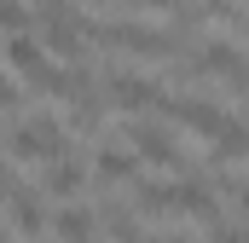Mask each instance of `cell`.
Segmentation results:
<instances>
[{"mask_svg": "<svg viewBox=\"0 0 249 243\" xmlns=\"http://www.w3.org/2000/svg\"><path fill=\"white\" fill-rule=\"evenodd\" d=\"M64 145H70V133H64V122L53 110H35L29 122H18L12 133H6V151L18 156V162H58Z\"/></svg>", "mask_w": 249, "mask_h": 243, "instance_id": "1", "label": "cell"}, {"mask_svg": "<svg viewBox=\"0 0 249 243\" xmlns=\"http://www.w3.org/2000/svg\"><path fill=\"white\" fill-rule=\"evenodd\" d=\"M127 133H133V151H139V156H151V162H162V168H174V174H197V168L186 162V151L174 145L168 127H157V122H133Z\"/></svg>", "mask_w": 249, "mask_h": 243, "instance_id": "2", "label": "cell"}, {"mask_svg": "<svg viewBox=\"0 0 249 243\" xmlns=\"http://www.w3.org/2000/svg\"><path fill=\"white\" fill-rule=\"evenodd\" d=\"M105 104H116V110H127V116H139V110H157L162 104V87L151 81V75H110L105 81Z\"/></svg>", "mask_w": 249, "mask_h": 243, "instance_id": "3", "label": "cell"}, {"mask_svg": "<svg viewBox=\"0 0 249 243\" xmlns=\"http://www.w3.org/2000/svg\"><path fill=\"white\" fill-rule=\"evenodd\" d=\"M162 110H168V116H180L191 133H203V139H214V133H220V122L232 116V110H226V104H214V99H162Z\"/></svg>", "mask_w": 249, "mask_h": 243, "instance_id": "4", "label": "cell"}, {"mask_svg": "<svg viewBox=\"0 0 249 243\" xmlns=\"http://www.w3.org/2000/svg\"><path fill=\"white\" fill-rule=\"evenodd\" d=\"M6 220L18 226V238H41V232H47V208H41L35 191H12V197H6Z\"/></svg>", "mask_w": 249, "mask_h": 243, "instance_id": "5", "label": "cell"}, {"mask_svg": "<svg viewBox=\"0 0 249 243\" xmlns=\"http://www.w3.org/2000/svg\"><path fill=\"white\" fill-rule=\"evenodd\" d=\"M93 174H99L105 185H127L133 174H139V156L122 151V145H99V151H93Z\"/></svg>", "mask_w": 249, "mask_h": 243, "instance_id": "6", "label": "cell"}, {"mask_svg": "<svg viewBox=\"0 0 249 243\" xmlns=\"http://www.w3.org/2000/svg\"><path fill=\"white\" fill-rule=\"evenodd\" d=\"M81 185H87V168H81V162H70V156L47 162V174H41V191H47V197H75Z\"/></svg>", "mask_w": 249, "mask_h": 243, "instance_id": "7", "label": "cell"}, {"mask_svg": "<svg viewBox=\"0 0 249 243\" xmlns=\"http://www.w3.org/2000/svg\"><path fill=\"white\" fill-rule=\"evenodd\" d=\"M47 232L58 243H93V214H87V208H58V214L47 220Z\"/></svg>", "mask_w": 249, "mask_h": 243, "instance_id": "8", "label": "cell"}, {"mask_svg": "<svg viewBox=\"0 0 249 243\" xmlns=\"http://www.w3.org/2000/svg\"><path fill=\"white\" fill-rule=\"evenodd\" d=\"M41 64H47V52H41V41H35V35H6V69L35 75Z\"/></svg>", "mask_w": 249, "mask_h": 243, "instance_id": "9", "label": "cell"}, {"mask_svg": "<svg viewBox=\"0 0 249 243\" xmlns=\"http://www.w3.org/2000/svg\"><path fill=\"white\" fill-rule=\"evenodd\" d=\"M244 145H249V133H244V122H238V110H232V116L220 122V133H214V156H220V162H238Z\"/></svg>", "mask_w": 249, "mask_h": 243, "instance_id": "10", "label": "cell"}, {"mask_svg": "<svg viewBox=\"0 0 249 243\" xmlns=\"http://www.w3.org/2000/svg\"><path fill=\"white\" fill-rule=\"evenodd\" d=\"M29 29H35L29 6H18V0H0V35H29Z\"/></svg>", "mask_w": 249, "mask_h": 243, "instance_id": "11", "label": "cell"}, {"mask_svg": "<svg viewBox=\"0 0 249 243\" xmlns=\"http://www.w3.org/2000/svg\"><path fill=\"white\" fill-rule=\"evenodd\" d=\"M6 104H18V81H12V75L0 69V110H6Z\"/></svg>", "mask_w": 249, "mask_h": 243, "instance_id": "12", "label": "cell"}, {"mask_svg": "<svg viewBox=\"0 0 249 243\" xmlns=\"http://www.w3.org/2000/svg\"><path fill=\"white\" fill-rule=\"evenodd\" d=\"M18 185H12V174H6V162H0V208H6V197H12Z\"/></svg>", "mask_w": 249, "mask_h": 243, "instance_id": "13", "label": "cell"}, {"mask_svg": "<svg viewBox=\"0 0 249 243\" xmlns=\"http://www.w3.org/2000/svg\"><path fill=\"white\" fill-rule=\"evenodd\" d=\"M133 6H157V12H168V6H180V0H133Z\"/></svg>", "mask_w": 249, "mask_h": 243, "instance_id": "14", "label": "cell"}, {"mask_svg": "<svg viewBox=\"0 0 249 243\" xmlns=\"http://www.w3.org/2000/svg\"><path fill=\"white\" fill-rule=\"evenodd\" d=\"M133 243H174V238H133Z\"/></svg>", "mask_w": 249, "mask_h": 243, "instance_id": "15", "label": "cell"}, {"mask_svg": "<svg viewBox=\"0 0 249 243\" xmlns=\"http://www.w3.org/2000/svg\"><path fill=\"white\" fill-rule=\"evenodd\" d=\"M81 6H105V0H81Z\"/></svg>", "mask_w": 249, "mask_h": 243, "instance_id": "16", "label": "cell"}, {"mask_svg": "<svg viewBox=\"0 0 249 243\" xmlns=\"http://www.w3.org/2000/svg\"><path fill=\"white\" fill-rule=\"evenodd\" d=\"M0 243H12V238H0Z\"/></svg>", "mask_w": 249, "mask_h": 243, "instance_id": "17", "label": "cell"}]
</instances>
